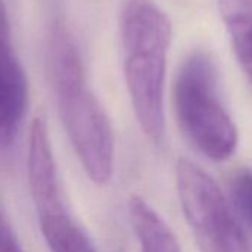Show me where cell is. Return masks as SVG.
Wrapping results in <instances>:
<instances>
[{
  "mask_svg": "<svg viewBox=\"0 0 252 252\" xmlns=\"http://www.w3.org/2000/svg\"><path fill=\"white\" fill-rule=\"evenodd\" d=\"M48 64L58 111L70 143L88 177L107 184L114 171L116 141L110 119L89 89L80 54L63 26L52 32Z\"/></svg>",
  "mask_w": 252,
  "mask_h": 252,
  "instance_id": "1",
  "label": "cell"
},
{
  "mask_svg": "<svg viewBox=\"0 0 252 252\" xmlns=\"http://www.w3.org/2000/svg\"><path fill=\"white\" fill-rule=\"evenodd\" d=\"M168 15L153 0H128L120 14L123 76L141 131L165 137V76L171 43Z\"/></svg>",
  "mask_w": 252,
  "mask_h": 252,
  "instance_id": "2",
  "label": "cell"
},
{
  "mask_svg": "<svg viewBox=\"0 0 252 252\" xmlns=\"http://www.w3.org/2000/svg\"><path fill=\"white\" fill-rule=\"evenodd\" d=\"M174 111L180 131L203 156L227 160L237 147V129L225 110L217 68L203 51H194L181 64L174 83Z\"/></svg>",
  "mask_w": 252,
  "mask_h": 252,
  "instance_id": "3",
  "label": "cell"
},
{
  "mask_svg": "<svg viewBox=\"0 0 252 252\" xmlns=\"http://www.w3.org/2000/svg\"><path fill=\"white\" fill-rule=\"evenodd\" d=\"M178 199L202 252H249L246 237L212 177L189 159L175 168Z\"/></svg>",
  "mask_w": 252,
  "mask_h": 252,
  "instance_id": "4",
  "label": "cell"
},
{
  "mask_svg": "<svg viewBox=\"0 0 252 252\" xmlns=\"http://www.w3.org/2000/svg\"><path fill=\"white\" fill-rule=\"evenodd\" d=\"M29 105V82L11 39L9 23L0 21V147L11 146Z\"/></svg>",
  "mask_w": 252,
  "mask_h": 252,
  "instance_id": "5",
  "label": "cell"
},
{
  "mask_svg": "<svg viewBox=\"0 0 252 252\" xmlns=\"http://www.w3.org/2000/svg\"><path fill=\"white\" fill-rule=\"evenodd\" d=\"M27 172L37 214L43 215L49 212L65 211L48 126L40 117L33 120L30 128Z\"/></svg>",
  "mask_w": 252,
  "mask_h": 252,
  "instance_id": "6",
  "label": "cell"
},
{
  "mask_svg": "<svg viewBox=\"0 0 252 252\" xmlns=\"http://www.w3.org/2000/svg\"><path fill=\"white\" fill-rule=\"evenodd\" d=\"M128 214L141 252H181L171 227L146 200L131 197Z\"/></svg>",
  "mask_w": 252,
  "mask_h": 252,
  "instance_id": "7",
  "label": "cell"
},
{
  "mask_svg": "<svg viewBox=\"0 0 252 252\" xmlns=\"http://www.w3.org/2000/svg\"><path fill=\"white\" fill-rule=\"evenodd\" d=\"M237 63L252 85V0H218Z\"/></svg>",
  "mask_w": 252,
  "mask_h": 252,
  "instance_id": "8",
  "label": "cell"
},
{
  "mask_svg": "<svg viewBox=\"0 0 252 252\" xmlns=\"http://www.w3.org/2000/svg\"><path fill=\"white\" fill-rule=\"evenodd\" d=\"M39 224L51 252H96L88 234L65 211L39 215Z\"/></svg>",
  "mask_w": 252,
  "mask_h": 252,
  "instance_id": "9",
  "label": "cell"
},
{
  "mask_svg": "<svg viewBox=\"0 0 252 252\" xmlns=\"http://www.w3.org/2000/svg\"><path fill=\"white\" fill-rule=\"evenodd\" d=\"M230 186L237 208L245 215V218L252 224V171L240 169L234 172Z\"/></svg>",
  "mask_w": 252,
  "mask_h": 252,
  "instance_id": "10",
  "label": "cell"
},
{
  "mask_svg": "<svg viewBox=\"0 0 252 252\" xmlns=\"http://www.w3.org/2000/svg\"><path fill=\"white\" fill-rule=\"evenodd\" d=\"M5 225H8V224H6V220H5V217H3L2 211H0V228L5 227Z\"/></svg>",
  "mask_w": 252,
  "mask_h": 252,
  "instance_id": "11",
  "label": "cell"
}]
</instances>
